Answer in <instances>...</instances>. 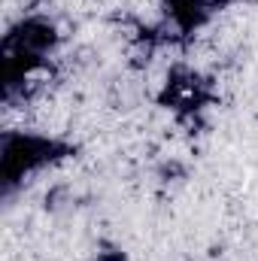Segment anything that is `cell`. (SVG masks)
<instances>
[{
    "instance_id": "cell-2",
    "label": "cell",
    "mask_w": 258,
    "mask_h": 261,
    "mask_svg": "<svg viewBox=\"0 0 258 261\" xmlns=\"http://www.w3.org/2000/svg\"><path fill=\"white\" fill-rule=\"evenodd\" d=\"M79 155V146L61 134L9 128L0 137V195L12 200L34 186L46 170H55Z\"/></svg>"
},
{
    "instance_id": "cell-5",
    "label": "cell",
    "mask_w": 258,
    "mask_h": 261,
    "mask_svg": "<svg viewBox=\"0 0 258 261\" xmlns=\"http://www.w3.org/2000/svg\"><path fill=\"white\" fill-rule=\"evenodd\" d=\"M88 261H131V255L119 246V243H100L97 252H94Z\"/></svg>"
},
{
    "instance_id": "cell-4",
    "label": "cell",
    "mask_w": 258,
    "mask_h": 261,
    "mask_svg": "<svg viewBox=\"0 0 258 261\" xmlns=\"http://www.w3.org/2000/svg\"><path fill=\"white\" fill-rule=\"evenodd\" d=\"M231 3L237 0H161V28L170 40H186L203 31Z\"/></svg>"
},
{
    "instance_id": "cell-1",
    "label": "cell",
    "mask_w": 258,
    "mask_h": 261,
    "mask_svg": "<svg viewBox=\"0 0 258 261\" xmlns=\"http://www.w3.org/2000/svg\"><path fill=\"white\" fill-rule=\"evenodd\" d=\"M58 49L61 31L43 12H28L6 28L0 40V91L6 107L31 103L46 91Z\"/></svg>"
},
{
    "instance_id": "cell-3",
    "label": "cell",
    "mask_w": 258,
    "mask_h": 261,
    "mask_svg": "<svg viewBox=\"0 0 258 261\" xmlns=\"http://www.w3.org/2000/svg\"><path fill=\"white\" fill-rule=\"evenodd\" d=\"M176 122H186V125H200L203 116L216 107L219 100V91L213 85V79L200 70H194L189 64H176L167 70L164 82H161V91L155 97Z\"/></svg>"
}]
</instances>
